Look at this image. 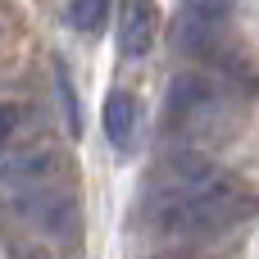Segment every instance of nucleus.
Masks as SVG:
<instances>
[{
	"label": "nucleus",
	"mask_w": 259,
	"mask_h": 259,
	"mask_svg": "<svg viewBox=\"0 0 259 259\" xmlns=\"http://www.w3.org/2000/svg\"><path fill=\"white\" fill-rule=\"evenodd\" d=\"M250 214V191L205 155H173L146 191L150 228L168 237H219Z\"/></svg>",
	"instance_id": "obj_1"
},
{
	"label": "nucleus",
	"mask_w": 259,
	"mask_h": 259,
	"mask_svg": "<svg viewBox=\"0 0 259 259\" xmlns=\"http://www.w3.org/2000/svg\"><path fill=\"white\" fill-rule=\"evenodd\" d=\"M9 209H14L32 232H41V237H50V241L77 237V223H82V214H77V191H73L68 178H55V182L14 191V196H9Z\"/></svg>",
	"instance_id": "obj_2"
},
{
	"label": "nucleus",
	"mask_w": 259,
	"mask_h": 259,
	"mask_svg": "<svg viewBox=\"0 0 259 259\" xmlns=\"http://www.w3.org/2000/svg\"><path fill=\"white\" fill-rule=\"evenodd\" d=\"M64 164H68V159H64L59 146H50L46 137L18 141L9 155H0V191L14 196V191H27V187H41V182L68 178Z\"/></svg>",
	"instance_id": "obj_3"
},
{
	"label": "nucleus",
	"mask_w": 259,
	"mask_h": 259,
	"mask_svg": "<svg viewBox=\"0 0 259 259\" xmlns=\"http://www.w3.org/2000/svg\"><path fill=\"white\" fill-rule=\"evenodd\" d=\"M219 109V87L200 73H182L168 87V105H164V123L173 132H196L209 114Z\"/></svg>",
	"instance_id": "obj_4"
},
{
	"label": "nucleus",
	"mask_w": 259,
	"mask_h": 259,
	"mask_svg": "<svg viewBox=\"0 0 259 259\" xmlns=\"http://www.w3.org/2000/svg\"><path fill=\"white\" fill-rule=\"evenodd\" d=\"M155 36H159L155 0H118V50L127 59H141V55H150Z\"/></svg>",
	"instance_id": "obj_5"
},
{
	"label": "nucleus",
	"mask_w": 259,
	"mask_h": 259,
	"mask_svg": "<svg viewBox=\"0 0 259 259\" xmlns=\"http://www.w3.org/2000/svg\"><path fill=\"white\" fill-rule=\"evenodd\" d=\"M137 118H141V105L132 91H109L105 100V137L114 150H132L137 141Z\"/></svg>",
	"instance_id": "obj_6"
},
{
	"label": "nucleus",
	"mask_w": 259,
	"mask_h": 259,
	"mask_svg": "<svg viewBox=\"0 0 259 259\" xmlns=\"http://www.w3.org/2000/svg\"><path fill=\"white\" fill-rule=\"evenodd\" d=\"M64 14L73 32H100V23L109 18V0H68Z\"/></svg>",
	"instance_id": "obj_7"
},
{
	"label": "nucleus",
	"mask_w": 259,
	"mask_h": 259,
	"mask_svg": "<svg viewBox=\"0 0 259 259\" xmlns=\"http://www.w3.org/2000/svg\"><path fill=\"white\" fill-rule=\"evenodd\" d=\"M55 87H59V100H64V118H68V132H82V114H77V96H73V77L64 64H55Z\"/></svg>",
	"instance_id": "obj_8"
},
{
	"label": "nucleus",
	"mask_w": 259,
	"mask_h": 259,
	"mask_svg": "<svg viewBox=\"0 0 259 259\" xmlns=\"http://www.w3.org/2000/svg\"><path fill=\"white\" fill-rule=\"evenodd\" d=\"M237 0H187V9L196 14V18H219V14H228Z\"/></svg>",
	"instance_id": "obj_9"
},
{
	"label": "nucleus",
	"mask_w": 259,
	"mask_h": 259,
	"mask_svg": "<svg viewBox=\"0 0 259 259\" xmlns=\"http://www.w3.org/2000/svg\"><path fill=\"white\" fill-rule=\"evenodd\" d=\"M159 259H196V255H159Z\"/></svg>",
	"instance_id": "obj_10"
}]
</instances>
